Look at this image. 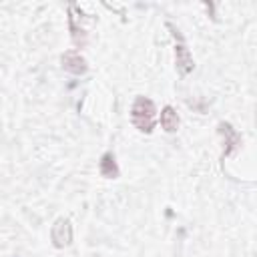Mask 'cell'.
Segmentation results:
<instances>
[{
	"instance_id": "cell-7",
	"label": "cell",
	"mask_w": 257,
	"mask_h": 257,
	"mask_svg": "<svg viewBox=\"0 0 257 257\" xmlns=\"http://www.w3.org/2000/svg\"><path fill=\"white\" fill-rule=\"evenodd\" d=\"M98 171L104 179H116L118 177V165H116V159L112 153H104L100 157V163H98Z\"/></svg>"
},
{
	"instance_id": "cell-8",
	"label": "cell",
	"mask_w": 257,
	"mask_h": 257,
	"mask_svg": "<svg viewBox=\"0 0 257 257\" xmlns=\"http://www.w3.org/2000/svg\"><path fill=\"white\" fill-rule=\"evenodd\" d=\"M161 126L167 133H175L179 128V116H177V112H175L173 106H165L161 110Z\"/></svg>"
},
{
	"instance_id": "cell-1",
	"label": "cell",
	"mask_w": 257,
	"mask_h": 257,
	"mask_svg": "<svg viewBox=\"0 0 257 257\" xmlns=\"http://www.w3.org/2000/svg\"><path fill=\"white\" fill-rule=\"evenodd\" d=\"M155 116H157V108H155L153 100L147 98V96H137V100L133 102V108H131V120H133V124L141 133H153V128H155Z\"/></svg>"
},
{
	"instance_id": "cell-2",
	"label": "cell",
	"mask_w": 257,
	"mask_h": 257,
	"mask_svg": "<svg viewBox=\"0 0 257 257\" xmlns=\"http://www.w3.org/2000/svg\"><path fill=\"white\" fill-rule=\"evenodd\" d=\"M68 28H70V38H72V42L78 46V48H82V46H86V42H88V32H86V28L82 26V14H80V10H78V6L76 4H70L68 6Z\"/></svg>"
},
{
	"instance_id": "cell-4",
	"label": "cell",
	"mask_w": 257,
	"mask_h": 257,
	"mask_svg": "<svg viewBox=\"0 0 257 257\" xmlns=\"http://www.w3.org/2000/svg\"><path fill=\"white\" fill-rule=\"evenodd\" d=\"M219 135L223 137V159L241 147V135L229 122H219Z\"/></svg>"
},
{
	"instance_id": "cell-3",
	"label": "cell",
	"mask_w": 257,
	"mask_h": 257,
	"mask_svg": "<svg viewBox=\"0 0 257 257\" xmlns=\"http://www.w3.org/2000/svg\"><path fill=\"white\" fill-rule=\"evenodd\" d=\"M50 239H52V245L56 249H64L72 243V225L68 219L60 217L54 221L52 229H50Z\"/></svg>"
},
{
	"instance_id": "cell-5",
	"label": "cell",
	"mask_w": 257,
	"mask_h": 257,
	"mask_svg": "<svg viewBox=\"0 0 257 257\" xmlns=\"http://www.w3.org/2000/svg\"><path fill=\"white\" fill-rule=\"evenodd\" d=\"M60 62H62V68L72 72V74H84L86 72V60L82 58V54L78 50H66L62 56H60Z\"/></svg>"
},
{
	"instance_id": "cell-6",
	"label": "cell",
	"mask_w": 257,
	"mask_h": 257,
	"mask_svg": "<svg viewBox=\"0 0 257 257\" xmlns=\"http://www.w3.org/2000/svg\"><path fill=\"white\" fill-rule=\"evenodd\" d=\"M175 62H177V70H179L181 74H189V72L195 68L193 56H191L189 48H187L183 42H179V44L175 46Z\"/></svg>"
}]
</instances>
